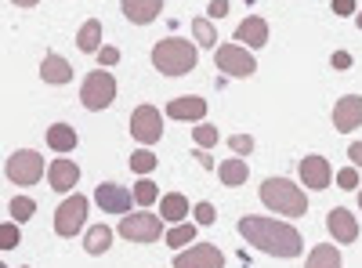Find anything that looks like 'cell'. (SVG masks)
<instances>
[{
    "label": "cell",
    "instance_id": "6da1fadb",
    "mask_svg": "<svg viewBox=\"0 0 362 268\" xmlns=\"http://www.w3.org/2000/svg\"><path fill=\"white\" fill-rule=\"evenodd\" d=\"M239 235L261 254H272V257H297L305 250V240L300 232L286 221H276V218H257V214H247L239 218Z\"/></svg>",
    "mask_w": 362,
    "mask_h": 268
},
{
    "label": "cell",
    "instance_id": "7a4b0ae2",
    "mask_svg": "<svg viewBox=\"0 0 362 268\" xmlns=\"http://www.w3.org/2000/svg\"><path fill=\"white\" fill-rule=\"evenodd\" d=\"M196 44L185 40V37H163L156 47H153V66L163 73V76H185L196 69Z\"/></svg>",
    "mask_w": 362,
    "mask_h": 268
},
{
    "label": "cell",
    "instance_id": "3957f363",
    "mask_svg": "<svg viewBox=\"0 0 362 268\" xmlns=\"http://www.w3.org/2000/svg\"><path fill=\"white\" fill-rule=\"evenodd\" d=\"M257 196H261L264 206H272L276 214H286V218H300L308 211V196L300 192L290 177H264Z\"/></svg>",
    "mask_w": 362,
    "mask_h": 268
},
{
    "label": "cell",
    "instance_id": "277c9868",
    "mask_svg": "<svg viewBox=\"0 0 362 268\" xmlns=\"http://www.w3.org/2000/svg\"><path fill=\"white\" fill-rule=\"evenodd\" d=\"M4 174H8V182H11V185L33 189V185L40 182V177L47 174V163H44V156H40V153H33V148H18V153H11V156H8Z\"/></svg>",
    "mask_w": 362,
    "mask_h": 268
},
{
    "label": "cell",
    "instance_id": "5b68a950",
    "mask_svg": "<svg viewBox=\"0 0 362 268\" xmlns=\"http://www.w3.org/2000/svg\"><path fill=\"white\" fill-rule=\"evenodd\" d=\"M112 98H116V76H109L105 69H95V73L83 76V83H80V102H83L90 112L109 109Z\"/></svg>",
    "mask_w": 362,
    "mask_h": 268
},
{
    "label": "cell",
    "instance_id": "8992f818",
    "mask_svg": "<svg viewBox=\"0 0 362 268\" xmlns=\"http://www.w3.org/2000/svg\"><path fill=\"white\" fill-rule=\"evenodd\" d=\"M119 235L127 243H156L163 240V214H148V211H138V214H127L119 221Z\"/></svg>",
    "mask_w": 362,
    "mask_h": 268
},
{
    "label": "cell",
    "instance_id": "52a82bcc",
    "mask_svg": "<svg viewBox=\"0 0 362 268\" xmlns=\"http://www.w3.org/2000/svg\"><path fill=\"white\" fill-rule=\"evenodd\" d=\"M131 138L145 148H153L163 138V116H160L156 105H138L131 112Z\"/></svg>",
    "mask_w": 362,
    "mask_h": 268
},
{
    "label": "cell",
    "instance_id": "ba28073f",
    "mask_svg": "<svg viewBox=\"0 0 362 268\" xmlns=\"http://www.w3.org/2000/svg\"><path fill=\"white\" fill-rule=\"evenodd\" d=\"M87 199L83 196H69L66 203H58V211H54V232L62 235V240H73V235L83 232V221H87Z\"/></svg>",
    "mask_w": 362,
    "mask_h": 268
},
{
    "label": "cell",
    "instance_id": "9c48e42d",
    "mask_svg": "<svg viewBox=\"0 0 362 268\" xmlns=\"http://www.w3.org/2000/svg\"><path fill=\"white\" fill-rule=\"evenodd\" d=\"M214 62H218V69L225 76H235V80H247L257 69V58L247 47H232V44H225V47L214 51Z\"/></svg>",
    "mask_w": 362,
    "mask_h": 268
},
{
    "label": "cell",
    "instance_id": "30bf717a",
    "mask_svg": "<svg viewBox=\"0 0 362 268\" xmlns=\"http://www.w3.org/2000/svg\"><path fill=\"white\" fill-rule=\"evenodd\" d=\"M174 268H225V254L214 243H192L189 250L174 254Z\"/></svg>",
    "mask_w": 362,
    "mask_h": 268
},
{
    "label": "cell",
    "instance_id": "8fae6325",
    "mask_svg": "<svg viewBox=\"0 0 362 268\" xmlns=\"http://www.w3.org/2000/svg\"><path fill=\"white\" fill-rule=\"evenodd\" d=\"M206 98L203 95H181V98H170L167 102V116L177 124V120H185V124H203V116H206Z\"/></svg>",
    "mask_w": 362,
    "mask_h": 268
},
{
    "label": "cell",
    "instance_id": "7c38bea8",
    "mask_svg": "<svg viewBox=\"0 0 362 268\" xmlns=\"http://www.w3.org/2000/svg\"><path fill=\"white\" fill-rule=\"evenodd\" d=\"M95 203L102 206V211H109V214H127L131 203H134V192H127L119 182H102L95 189Z\"/></svg>",
    "mask_w": 362,
    "mask_h": 268
},
{
    "label": "cell",
    "instance_id": "4fadbf2b",
    "mask_svg": "<svg viewBox=\"0 0 362 268\" xmlns=\"http://www.w3.org/2000/svg\"><path fill=\"white\" fill-rule=\"evenodd\" d=\"M300 182H305V189H312V192H322L329 182H334L329 160H326V156H319V153L305 156V160H300Z\"/></svg>",
    "mask_w": 362,
    "mask_h": 268
},
{
    "label": "cell",
    "instance_id": "5bb4252c",
    "mask_svg": "<svg viewBox=\"0 0 362 268\" xmlns=\"http://www.w3.org/2000/svg\"><path fill=\"white\" fill-rule=\"evenodd\" d=\"M326 228H329V235H334V243H355L358 240V221H355V214L348 211V206H334V211L326 214Z\"/></svg>",
    "mask_w": 362,
    "mask_h": 268
},
{
    "label": "cell",
    "instance_id": "9a60e30c",
    "mask_svg": "<svg viewBox=\"0 0 362 268\" xmlns=\"http://www.w3.org/2000/svg\"><path fill=\"white\" fill-rule=\"evenodd\" d=\"M334 127L341 134H351V131L362 127V95H344L334 105Z\"/></svg>",
    "mask_w": 362,
    "mask_h": 268
},
{
    "label": "cell",
    "instance_id": "2e32d148",
    "mask_svg": "<svg viewBox=\"0 0 362 268\" xmlns=\"http://www.w3.org/2000/svg\"><path fill=\"white\" fill-rule=\"evenodd\" d=\"M80 182V163L66 160V156H58L54 163H47V185L54 192H73Z\"/></svg>",
    "mask_w": 362,
    "mask_h": 268
},
{
    "label": "cell",
    "instance_id": "e0dca14e",
    "mask_svg": "<svg viewBox=\"0 0 362 268\" xmlns=\"http://www.w3.org/2000/svg\"><path fill=\"white\" fill-rule=\"evenodd\" d=\"M235 40L247 44V47H264L268 44V22L261 15H247L243 22H239V29H235Z\"/></svg>",
    "mask_w": 362,
    "mask_h": 268
},
{
    "label": "cell",
    "instance_id": "ac0fdd59",
    "mask_svg": "<svg viewBox=\"0 0 362 268\" xmlns=\"http://www.w3.org/2000/svg\"><path fill=\"white\" fill-rule=\"evenodd\" d=\"M40 80L51 83V87H66L73 80V66L66 62L62 54H47L44 62H40Z\"/></svg>",
    "mask_w": 362,
    "mask_h": 268
},
{
    "label": "cell",
    "instance_id": "d6986e66",
    "mask_svg": "<svg viewBox=\"0 0 362 268\" xmlns=\"http://www.w3.org/2000/svg\"><path fill=\"white\" fill-rule=\"evenodd\" d=\"M160 11H163V0H124V15H127L134 25L156 22Z\"/></svg>",
    "mask_w": 362,
    "mask_h": 268
},
{
    "label": "cell",
    "instance_id": "ffe728a7",
    "mask_svg": "<svg viewBox=\"0 0 362 268\" xmlns=\"http://www.w3.org/2000/svg\"><path fill=\"white\" fill-rule=\"evenodd\" d=\"M109 247H112V228H109V225H90L87 235H83V250H87L90 257H102Z\"/></svg>",
    "mask_w": 362,
    "mask_h": 268
},
{
    "label": "cell",
    "instance_id": "44dd1931",
    "mask_svg": "<svg viewBox=\"0 0 362 268\" xmlns=\"http://www.w3.org/2000/svg\"><path fill=\"white\" fill-rule=\"evenodd\" d=\"M76 47H80L83 54H98V51H102V22H98V18H87V22L80 25Z\"/></svg>",
    "mask_w": 362,
    "mask_h": 268
},
{
    "label": "cell",
    "instance_id": "7402d4cb",
    "mask_svg": "<svg viewBox=\"0 0 362 268\" xmlns=\"http://www.w3.org/2000/svg\"><path fill=\"white\" fill-rule=\"evenodd\" d=\"M160 214H163V221L181 225V221L189 218V199L181 196V192H167V196L160 199Z\"/></svg>",
    "mask_w": 362,
    "mask_h": 268
},
{
    "label": "cell",
    "instance_id": "603a6c76",
    "mask_svg": "<svg viewBox=\"0 0 362 268\" xmlns=\"http://www.w3.org/2000/svg\"><path fill=\"white\" fill-rule=\"evenodd\" d=\"M218 177H221V185L235 189V185H243L247 177H250V167L239 160V156H228L225 163H218Z\"/></svg>",
    "mask_w": 362,
    "mask_h": 268
},
{
    "label": "cell",
    "instance_id": "cb8c5ba5",
    "mask_svg": "<svg viewBox=\"0 0 362 268\" xmlns=\"http://www.w3.org/2000/svg\"><path fill=\"white\" fill-rule=\"evenodd\" d=\"M47 145L54 148V153H73V148L80 145V138H76V131L69 124H51L47 127Z\"/></svg>",
    "mask_w": 362,
    "mask_h": 268
},
{
    "label": "cell",
    "instance_id": "d4e9b609",
    "mask_svg": "<svg viewBox=\"0 0 362 268\" xmlns=\"http://www.w3.org/2000/svg\"><path fill=\"white\" fill-rule=\"evenodd\" d=\"M305 268H341V247H337V243H319V247H312Z\"/></svg>",
    "mask_w": 362,
    "mask_h": 268
},
{
    "label": "cell",
    "instance_id": "484cf974",
    "mask_svg": "<svg viewBox=\"0 0 362 268\" xmlns=\"http://www.w3.org/2000/svg\"><path fill=\"white\" fill-rule=\"evenodd\" d=\"M196 243V221H181L167 232V247L170 250H181V247H192Z\"/></svg>",
    "mask_w": 362,
    "mask_h": 268
},
{
    "label": "cell",
    "instance_id": "4316f807",
    "mask_svg": "<svg viewBox=\"0 0 362 268\" xmlns=\"http://www.w3.org/2000/svg\"><path fill=\"white\" fill-rule=\"evenodd\" d=\"M192 37H196V44H203V47H218V29H214V22L210 18H192Z\"/></svg>",
    "mask_w": 362,
    "mask_h": 268
},
{
    "label": "cell",
    "instance_id": "83f0119b",
    "mask_svg": "<svg viewBox=\"0 0 362 268\" xmlns=\"http://www.w3.org/2000/svg\"><path fill=\"white\" fill-rule=\"evenodd\" d=\"M8 214H11V221H29L37 214V203L29 199V196H11V203H8Z\"/></svg>",
    "mask_w": 362,
    "mask_h": 268
},
{
    "label": "cell",
    "instance_id": "f1b7e54d",
    "mask_svg": "<svg viewBox=\"0 0 362 268\" xmlns=\"http://www.w3.org/2000/svg\"><path fill=\"white\" fill-rule=\"evenodd\" d=\"M160 199V189L148 182V177H138V185H134V203L141 206V211H148V206H153Z\"/></svg>",
    "mask_w": 362,
    "mask_h": 268
},
{
    "label": "cell",
    "instance_id": "f546056e",
    "mask_svg": "<svg viewBox=\"0 0 362 268\" xmlns=\"http://www.w3.org/2000/svg\"><path fill=\"white\" fill-rule=\"evenodd\" d=\"M156 163H160V160L153 156V148H145V145H141L138 153L131 156V170H134L138 177H145V174H153V170H156Z\"/></svg>",
    "mask_w": 362,
    "mask_h": 268
},
{
    "label": "cell",
    "instance_id": "4dcf8cb0",
    "mask_svg": "<svg viewBox=\"0 0 362 268\" xmlns=\"http://www.w3.org/2000/svg\"><path fill=\"white\" fill-rule=\"evenodd\" d=\"M218 138H221V134H218L214 124H196V127H192V141H196L199 148H214Z\"/></svg>",
    "mask_w": 362,
    "mask_h": 268
},
{
    "label": "cell",
    "instance_id": "1f68e13d",
    "mask_svg": "<svg viewBox=\"0 0 362 268\" xmlns=\"http://www.w3.org/2000/svg\"><path fill=\"white\" fill-rule=\"evenodd\" d=\"M18 247V221L0 225V250H15Z\"/></svg>",
    "mask_w": 362,
    "mask_h": 268
},
{
    "label": "cell",
    "instance_id": "d6a6232c",
    "mask_svg": "<svg viewBox=\"0 0 362 268\" xmlns=\"http://www.w3.org/2000/svg\"><path fill=\"white\" fill-rule=\"evenodd\" d=\"M192 218H196V225H214L218 221V211H214V203H196L192 206Z\"/></svg>",
    "mask_w": 362,
    "mask_h": 268
},
{
    "label": "cell",
    "instance_id": "836d02e7",
    "mask_svg": "<svg viewBox=\"0 0 362 268\" xmlns=\"http://www.w3.org/2000/svg\"><path fill=\"white\" fill-rule=\"evenodd\" d=\"M228 148H232L235 156H247V153H254V138L250 134H232L228 138Z\"/></svg>",
    "mask_w": 362,
    "mask_h": 268
},
{
    "label": "cell",
    "instance_id": "e575fe53",
    "mask_svg": "<svg viewBox=\"0 0 362 268\" xmlns=\"http://www.w3.org/2000/svg\"><path fill=\"white\" fill-rule=\"evenodd\" d=\"M334 182H337L344 192H348V189H358V170H355V167H344V170L334 177Z\"/></svg>",
    "mask_w": 362,
    "mask_h": 268
},
{
    "label": "cell",
    "instance_id": "d590c367",
    "mask_svg": "<svg viewBox=\"0 0 362 268\" xmlns=\"http://www.w3.org/2000/svg\"><path fill=\"white\" fill-rule=\"evenodd\" d=\"M119 62V47H102L98 51V66L102 69H109V66H116Z\"/></svg>",
    "mask_w": 362,
    "mask_h": 268
},
{
    "label": "cell",
    "instance_id": "8d00e7d4",
    "mask_svg": "<svg viewBox=\"0 0 362 268\" xmlns=\"http://www.w3.org/2000/svg\"><path fill=\"white\" fill-rule=\"evenodd\" d=\"M329 66H334V69H351V66H355V58H351L348 51H337L334 58H329Z\"/></svg>",
    "mask_w": 362,
    "mask_h": 268
},
{
    "label": "cell",
    "instance_id": "74e56055",
    "mask_svg": "<svg viewBox=\"0 0 362 268\" xmlns=\"http://www.w3.org/2000/svg\"><path fill=\"white\" fill-rule=\"evenodd\" d=\"M334 15H358L355 0H334Z\"/></svg>",
    "mask_w": 362,
    "mask_h": 268
},
{
    "label": "cell",
    "instance_id": "f35d334b",
    "mask_svg": "<svg viewBox=\"0 0 362 268\" xmlns=\"http://www.w3.org/2000/svg\"><path fill=\"white\" fill-rule=\"evenodd\" d=\"M206 15H210V18H225V15H228V0H214Z\"/></svg>",
    "mask_w": 362,
    "mask_h": 268
},
{
    "label": "cell",
    "instance_id": "ab89813d",
    "mask_svg": "<svg viewBox=\"0 0 362 268\" xmlns=\"http://www.w3.org/2000/svg\"><path fill=\"white\" fill-rule=\"evenodd\" d=\"M348 156H351V163H355V167H362V141H351Z\"/></svg>",
    "mask_w": 362,
    "mask_h": 268
},
{
    "label": "cell",
    "instance_id": "60d3db41",
    "mask_svg": "<svg viewBox=\"0 0 362 268\" xmlns=\"http://www.w3.org/2000/svg\"><path fill=\"white\" fill-rule=\"evenodd\" d=\"M192 156H196V163H203V167H218L214 160L206 156V148H199V145H196V153H192Z\"/></svg>",
    "mask_w": 362,
    "mask_h": 268
},
{
    "label": "cell",
    "instance_id": "b9f144b4",
    "mask_svg": "<svg viewBox=\"0 0 362 268\" xmlns=\"http://www.w3.org/2000/svg\"><path fill=\"white\" fill-rule=\"evenodd\" d=\"M11 4H15V8H37L40 0H11Z\"/></svg>",
    "mask_w": 362,
    "mask_h": 268
},
{
    "label": "cell",
    "instance_id": "7bdbcfd3",
    "mask_svg": "<svg viewBox=\"0 0 362 268\" xmlns=\"http://www.w3.org/2000/svg\"><path fill=\"white\" fill-rule=\"evenodd\" d=\"M355 25H358V29H362V11H358V15H355Z\"/></svg>",
    "mask_w": 362,
    "mask_h": 268
},
{
    "label": "cell",
    "instance_id": "ee69618b",
    "mask_svg": "<svg viewBox=\"0 0 362 268\" xmlns=\"http://www.w3.org/2000/svg\"><path fill=\"white\" fill-rule=\"evenodd\" d=\"M358 206H362V189H358Z\"/></svg>",
    "mask_w": 362,
    "mask_h": 268
},
{
    "label": "cell",
    "instance_id": "f6af8a7d",
    "mask_svg": "<svg viewBox=\"0 0 362 268\" xmlns=\"http://www.w3.org/2000/svg\"><path fill=\"white\" fill-rule=\"evenodd\" d=\"M22 268H29V264H22Z\"/></svg>",
    "mask_w": 362,
    "mask_h": 268
}]
</instances>
